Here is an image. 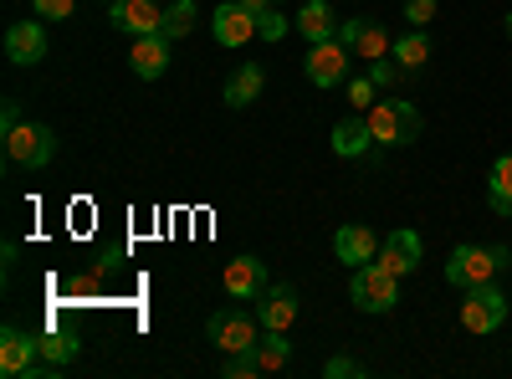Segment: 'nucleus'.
Returning <instances> with one entry per match:
<instances>
[{"label": "nucleus", "instance_id": "obj_14", "mask_svg": "<svg viewBox=\"0 0 512 379\" xmlns=\"http://www.w3.org/2000/svg\"><path fill=\"white\" fill-rule=\"evenodd\" d=\"M292 318H297V292H292L287 282L262 287V303H256V323H262V328H277V333H287V328H292Z\"/></svg>", "mask_w": 512, "mask_h": 379}, {"label": "nucleus", "instance_id": "obj_37", "mask_svg": "<svg viewBox=\"0 0 512 379\" xmlns=\"http://www.w3.org/2000/svg\"><path fill=\"white\" fill-rule=\"evenodd\" d=\"M103 6H113V0H103Z\"/></svg>", "mask_w": 512, "mask_h": 379}, {"label": "nucleus", "instance_id": "obj_5", "mask_svg": "<svg viewBox=\"0 0 512 379\" xmlns=\"http://www.w3.org/2000/svg\"><path fill=\"white\" fill-rule=\"evenodd\" d=\"M262 323H256L251 313H236V308H226V313H210V323H205V339L216 344L221 354H246V349H256V333Z\"/></svg>", "mask_w": 512, "mask_h": 379}, {"label": "nucleus", "instance_id": "obj_15", "mask_svg": "<svg viewBox=\"0 0 512 379\" xmlns=\"http://www.w3.org/2000/svg\"><path fill=\"white\" fill-rule=\"evenodd\" d=\"M128 67H134V77L154 82L169 72V36H134V52H128Z\"/></svg>", "mask_w": 512, "mask_h": 379}, {"label": "nucleus", "instance_id": "obj_30", "mask_svg": "<svg viewBox=\"0 0 512 379\" xmlns=\"http://www.w3.org/2000/svg\"><path fill=\"white\" fill-rule=\"evenodd\" d=\"M72 11H77V0H36L41 21H72Z\"/></svg>", "mask_w": 512, "mask_h": 379}, {"label": "nucleus", "instance_id": "obj_2", "mask_svg": "<svg viewBox=\"0 0 512 379\" xmlns=\"http://www.w3.org/2000/svg\"><path fill=\"white\" fill-rule=\"evenodd\" d=\"M512 262L507 246H456L451 262H446V282L451 287H477V282H492V272H502Z\"/></svg>", "mask_w": 512, "mask_h": 379}, {"label": "nucleus", "instance_id": "obj_8", "mask_svg": "<svg viewBox=\"0 0 512 379\" xmlns=\"http://www.w3.org/2000/svg\"><path fill=\"white\" fill-rule=\"evenodd\" d=\"M338 41H344V47L354 52V57H364V62H374V57H390V47H395V41H390V31H384L374 16H354V21H344V26H338Z\"/></svg>", "mask_w": 512, "mask_h": 379}, {"label": "nucleus", "instance_id": "obj_33", "mask_svg": "<svg viewBox=\"0 0 512 379\" xmlns=\"http://www.w3.org/2000/svg\"><path fill=\"white\" fill-rule=\"evenodd\" d=\"M16 123H21V103H16V98H6V108H0V129H6V134H11V129H16Z\"/></svg>", "mask_w": 512, "mask_h": 379}, {"label": "nucleus", "instance_id": "obj_4", "mask_svg": "<svg viewBox=\"0 0 512 379\" xmlns=\"http://www.w3.org/2000/svg\"><path fill=\"white\" fill-rule=\"evenodd\" d=\"M502 323H507V292L492 287V282L466 287V298H461V328L466 333H497Z\"/></svg>", "mask_w": 512, "mask_h": 379}, {"label": "nucleus", "instance_id": "obj_34", "mask_svg": "<svg viewBox=\"0 0 512 379\" xmlns=\"http://www.w3.org/2000/svg\"><path fill=\"white\" fill-rule=\"evenodd\" d=\"M241 6H251V11H256V6H267V0H241Z\"/></svg>", "mask_w": 512, "mask_h": 379}, {"label": "nucleus", "instance_id": "obj_3", "mask_svg": "<svg viewBox=\"0 0 512 379\" xmlns=\"http://www.w3.org/2000/svg\"><path fill=\"white\" fill-rule=\"evenodd\" d=\"M349 298H354L359 313H390V308L400 303V277L384 272L379 262H364V267H354Z\"/></svg>", "mask_w": 512, "mask_h": 379}, {"label": "nucleus", "instance_id": "obj_19", "mask_svg": "<svg viewBox=\"0 0 512 379\" xmlns=\"http://www.w3.org/2000/svg\"><path fill=\"white\" fill-rule=\"evenodd\" d=\"M369 144H374V134H369L364 118H344L333 129V154L338 159H359V154H369Z\"/></svg>", "mask_w": 512, "mask_h": 379}, {"label": "nucleus", "instance_id": "obj_13", "mask_svg": "<svg viewBox=\"0 0 512 379\" xmlns=\"http://www.w3.org/2000/svg\"><path fill=\"white\" fill-rule=\"evenodd\" d=\"M6 57L16 67H36L41 57H47V31H41V21H16L6 31Z\"/></svg>", "mask_w": 512, "mask_h": 379}, {"label": "nucleus", "instance_id": "obj_29", "mask_svg": "<svg viewBox=\"0 0 512 379\" xmlns=\"http://www.w3.org/2000/svg\"><path fill=\"white\" fill-rule=\"evenodd\" d=\"M374 93H379V88H374V77H349V103H354L359 113L374 108Z\"/></svg>", "mask_w": 512, "mask_h": 379}, {"label": "nucleus", "instance_id": "obj_26", "mask_svg": "<svg viewBox=\"0 0 512 379\" xmlns=\"http://www.w3.org/2000/svg\"><path fill=\"white\" fill-rule=\"evenodd\" d=\"M256 36L272 41V47L287 36V16H282V6H256Z\"/></svg>", "mask_w": 512, "mask_h": 379}, {"label": "nucleus", "instance_id": "obj_24", "mask_svg": "<svg viewBox=\"0 0 512 379\" xmlns=\"http://www.w3.org/2000/svg\"><path fill=\"white\" fill-rule=\"evenodd\" d=\"M195 31V0H175V6H164V21H159V36L180 41Z\"/></svg>", "mask_w": 512, "mask_h": 379}, {"label": "nucleus", "instance_id": "obj_6", "mask_svg": "<svg viewBox=\"0 0 512 379\" xmlns=\"http://www.w3.org/2000/svg\"><path fill=\"white\" fill-rule=\"evenodd\" d=\"M6 154H11V164L41 170V164H52V154H57V134L47 129V123H16V129L6 134Z\"/></svg>", "mask_w": 512, "mask_h": 379}, {"label": "nucleus", "instance_id": "obj_32", "mask_svg": "<svg viewBox=\"0 0 512 379\" xmlns=\"http://www.w3.org/2000/svg\"><path fill=\"white\" fill-rule=\"evenodd\" d=\"M323 374H328V379H354V374H359V364L338 354V359H328V369H323Z\"/></svg>", "mask_w": 512, "mask_h": 379}, {"label": "nucleus", "instance_id": "obj_27", "mask_svg": "<svg viewBox=\"0 0 512 379\" xmlns=\"http://www.w3.org/2000/svg\"><path fill=\"white\" fill-rule=\"evenodd\" d=\"M400 72H405V67H400L395 57H374V62H369V77H374V88H379V93H390L395 82H400Z\"/></svg>", "mask_w": 512, "mask_h": 379}, {"label": "nucleus", "instance_id": "obj_21", "mask_svg": "<svg viewBox=\"0 0 512 379\" xmlns=\"http://www.w3.org/2000/svg\"><path fill=\"white\" fill-rule=\"evenodd\" d=\"M390 57H395V62H400L405 72H420L425 62H431V36H425V31L415 26L410 36H400L395 47H390Z\"/></svg>", "mask_w": 512, "mask_h": 379}, {"label": "nucleus", "instance_id": "obj_10", "mask_svg": "<svg viewBox=\"0 0 512 379\" xmlns=\"http://www.w3.org/2000/svg\"><path fill=\"white\" fill-rule=\"evenodd\" d=\"M41 354V339H31L26 328H0V374H31Z\"/></svg>", "mask_w": 512, "mask_h": 379}, {"label": "nucleus", "instance_id": "obj_7", "mask_svg": "<svg viewBox=\"0 0 512 379\" xmlns=\"http://www.w3.org/2000/svg\"><path fill=\"white\" fill-rule=\"evenodd\" d=\"M349 47L338 36H328V41H318V47H308V62H303V72H308V82L313 88H338V82L349 77Z\"/></svg>", "mask_w": 512, "mask_h": 379}, {"label": "nucleus", "instance_id": "obj_11", "mask_svg": "<svg viewBox=\"0 0 512 379\" xmlns=\"http://www.w3.org/2000/svg\"><path fill=\"white\" fill-rule=\"evenodd\" d=\"M108 21H113V31H123V36H154L159 21H164V11L154 6V0H113Z\"/></svg>", "mask_w": 512, "mask_h": 379}, {"label": "nucleus", "instance_id": "obj_36", "mask_svg": "<svg viewBox=\"0 0 512 379\" xmlns=\"http://www.w3.org/2000/svg\"><path fill=\"white\" fill-rule=\"evenodd\" d=\"M267 6H282V0H267Z\"/></svg>", "mask_w": 512, "mask_h": 379}, {"label": "nucleus", "instance_id": "obj_35", "mask_svg": "<svg viewBox=\"0 0 512 379\" xmlns=\"http://www.w3.org/2000/svg\"><path fill=\"white\" fill-rule=\"evenodd\" d=\"M507 36H512V11H507Z\"/></svg>", "mask_w": 512, "mask_h": 379}, {"label": "nucleus", "instance_id": "obj_12", "mask_svg": "<svg viewBox=\"0 0 512 379\" xmlns=\"http://www.w3.org/2000/svg\"><path fill=\"white\" fill-rule=\"evenodd\" d=\"M420 251H425V246H420V236H415V231H390V236L379 241V257H374V262H379L384 272L405 277V272H415V267H420Z\"/></svg>", "mask_w": 512, "mask_h": 379}, {"label": "nucleus", "instance_id": "obj_23", "mask_svg": "<svg viewBox=\"0 0 512 379\" xmlns=\"http://www.w3.org/2000/svg\"><path fill=\"white\" fill-rule=\"evenodd\" d=\"M256 364H262V374H272V369H282L287 359H292V344H287V333H277V328H267L262 339H256Z\"/></svg>", "mask_w": 512, "mask_h": 379}, {"label": "nucleus", "instance_id": "obj_22", "mask_svg": "<svg viewBox=\"0 0 512 379\" xmlns=\"http://www.w3.org/2000/svg\"><path fill=\"white\" fill-rule=\"evenodd\" d=\"M487 200L497 216H512V154H502L492 164V180H487Z\"/></svg>", "mask_w": 512, "mask_h": 379}, {"label": "nucleus", "instance_id": "obj_1", "mask_svg": "<svg viewBox=\"0 0 512 379\" xmlns=\"http://www.w3.org/2000/svg\"><path fill=\"white\" fill-rule=\"evenodd\" d=\"M364 123H369L374 144H384V149H405V144L420 139V113L405 98H374V108L364 113Z\"/></svg>", "mask_w": 512, "mask_h": 379}, {"label": "nucleus", "instance_id": "obj_17", "mask_svg": "<svg viewBox=\"0 0 512 379\" xmlns=\"http://www.w3.org/2000/svg\"><path fill=\"white\" fill-rule=\"evenodd\" d=\"M262 287H267V267L256 262V257H236L226 267V292L241 303V298H262Z\"/></svg>", "mask_w": 512, "mask_h": 379}, {"label": "nucleus", "instance_id": "obj_28", "mask_svg": "<svg viewBox=\"0 0 512 379\" xmlns=\"http://www.w3.org/2000/svg\"><path fill=\"white\" fill-rule=\"evenodd\" d=\"M221 374H226V379H251V374H262V364H256V354L246 349V354H226Z\"/></svg>", "mask_w": 512, "mask_h": 379}, {"label": "nucleus", "instance_id": "obj_18", "mask_svg": "<svg viewBox=\"0 0 512 379\" xmlns=\"http://www.w3.org/2000/svg\"><path fill=\"white\" fill-rule=\"evenodd\" d=\"M262 82H267L262 67H256V62H241V67L226 77V103H231V108H251L256 98H262Z\"/></svg>", "mask_w": 512, "mask_h": 379}, {"label": "nucleus", "instance_id": "obj_20", "mask_svg": "<svg viewBox=\"0 0 512 379\" xmlns=\"http://www.w3.org/2000/svg\"><path fill=\"white\" fill-rule=\"evenodd\" d=\"M297 31L308 36V47L328 41V36H333V6H328V0H308V6L297 11Z\"/></svg>", "mask_w": 512, "mask_h": 379}, {"label": "nucleus", "instance_id": "obj_9", "mask_svg": "<svg viewBox=\"0 0 512 379\" xmlns=\"http://www.w3.org/2000/svg\"><path fill=\"white\" fill-rule=\"evenodd\" d=\"M210 31H216V41L221 47H246V41L256 36V11L251 6H241V0H226V6L210 16Z\"/></svg>", "mask_w": 512, "mask_h": 379}, {"label": "nucleus", "instance_id": "obj_31", "mask_svg": "<svg viewBox=\"0 0 512 379\" xmlns=\"http://www.w3.org/2000/svg\"><path fill=\"white\" fill-rule=\"evenodd\" d=\"M436 6H441V0H405L410 26H431V21H436Z\"/></svg>", "mask_w": 512, "mask_h": 379}, {"label": "nucleus", "instance_id": "obj_16", "mask_svg": "<svg viewBox=\"0 0 512 379\" xmlns=\"http://www.w3.org/2000/svg\"><path fill=\"white\" fill-rule=\"evenodd\" d=\"M333 251H338V262L364 267V262H374V257H379V241H374V231H369V226H338Z\"/></svg>", "mask_w": 512, "mask_h": 379}, {"label": "nucleus", "instance_id": "obj_25", "mask_svg": "<svg viewBox=\"0 0 512 379\" xmlns=\"http://www.w3.org/2000/svg\"><path fill=\"white\" fill-rule=\"evenodd\" d=\"M41 359L47 364H72L77 359V333H47V339H41Z\"/></svg>", "mask_w": 512, "mask_h": 379}]
</instances>
